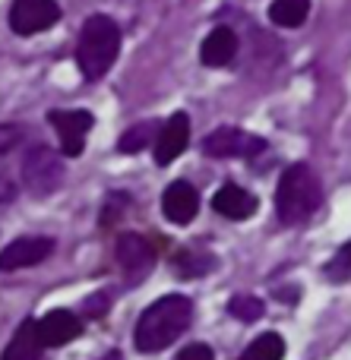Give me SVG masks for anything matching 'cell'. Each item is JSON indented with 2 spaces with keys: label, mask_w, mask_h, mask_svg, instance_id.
Returning a JSON list of instances; mask_svg holds the SVG:
<instances>
[{
  "label": "cell",
  "mask_w": 351,
  "mask_h": 360,
  "mask_svg": "<svg viewBox=\"0 0 351 360\" xmlns=\"http://www.w3.org/2000/svg\"><path fill=\"white\" fill-rule=\"evenodd\" d=\"M48 120L57 130V139H60V155L79 158L82 149H86L89 130H92V124H95L92 114L89 111H51Z\"/></svg>",
  "instance_id": "cell-8"
},
{
  "label": "cell",
  "mask_w": 351,
  "mask_h": 360,
  "mask_svg": "<svg viewBox=\"0 0 351 360\" xmlns=\"http://www.w3.org/2000/svg\"><path fill=\"white\" fill-rule=\"evenodd\" d=\"M257 205H260L257 196L247 193L244 186H238V184H225L212 196V209L219 212L222 218H228V221H244V218H250L253 212H257Z\"/></svg>",
  "instance_id": "cell-13"
},
{
  "label": "cell",
  "mask_w": 351,
  "mask_h": 360,
  "mask_svg": "<svg viewBox=\"0 0 351 360\" xmlns=\"http://www.w3.org/2000/svg\"><path fill=\"white\" fill-rule=\"evenodd\" d=\"M114 259H117L124 278L136 285V281L146 278V275L152 272V266H155V250H152V243L146 240L143 234H133V231H130V234H120L117 237Z\"/></svg>",
  "instance_id": "cell-6"
},
{
  "label": "cell",
  "mask_w": 351,
  "mask_h": 360,
  "mask_svg": "<svg viewBox=\"0 0 351 360\" xmlns=\"http://www.w3.org/2000/svg\"><path fill=\"white\" fill-rule=\"evenodd\" d=\"M238 54V35L228 25H215L200 44V60L206 67H228Z\"/></svg>",
  "instance_id": "cell-14"
},
{
  "label": "cell",
  "mask_w": 351,
  "mask_h": 360,
  "mask_svg": "<svg viewBox=\"0 0 351 360\" xmlns=\"http://www.w3.org/2000/svg\"><path fill=\"white\" fill-rule=\"evenodd\" d=\"M200 212V193L187 180H174L168 190L162 193V215L171 224H190Z\"/></svg>",
  "instance_id": "cell-11"
},
{
  "label": "cell",
  "mask_w": 351,
  "mask_h": 360,
  "mask_svg": "<svg viewBox=\"0 0 351 360\" xmlns=\"http://www.w3.org/2000/svg\"><path fill=\"white\" fill-rule=\"evenodd\" d=\"M42 351L44 345H42V335H38V323L35 319H23V326L10 338L0 360H42Z\"/></svg>",
  "instance_id": "cell-15"
},
{
  "label": "cell",
  "mask_w": 351,
  "mask_h": 360,
  "mask_svg": "<svg viewBox=\"0 0 351 360\" xmlns=\"http://www.w3.org/2000/svg\"><path fill=\"white\" fill-rule=\"evenodd\" d=\"M60 19L57 0H13L10 6V29L16 35H35Z\"/></svg>",
  "instance_id": "cell-7"
},
{
  "label": "cell",
  "mask_w": 351,
  "mask_h": 360,
  "mask_svg": "<svg viewBox=\"0 0 351 360\" xmlns=\"http://www.w3.org/2000/svg\"><path fill=\"white\" fill-rule=\"evenodd\" d=\"M323 202V186L314 168L304 162L285 168L276 186V215L282 224H304L317 215Z\"/></svg>",
  "instance_id": "cell-2"
},
{
  "label": "cell",
  "mask_w": 351,
  "mask_h": 360,
  "mask_svg": "<svg viewBox=\"0 0 351 360\" xmlns=\"http://www.w3.org/2000/svg\"><path fill=\"white\" fill-rule=\"evenodd\" d=\"M120 54V25L114 22L105 13H95L82 22L79 32V44H76V63H79V73L89 82L101 79L108 70L114 67Z\"/></svg>",
  "instance_id": "cell-3"
},
{
  "label": "cell",
  "mask_w": 351,
  "mask_h": 360,
  "mask_svg": "<svg viewBox=\"0 0 351 360\" xmlns=\"http://www.w3.org/2000/svg\"><path fill=\"white\" fill-rule=\"evenodd\" d=\"M282 357H285V338L279 332H263L257 342L247 345L238 360H282Z\"/></svg>",
  "instance_id": "cell-17"
},
{
  "label": "cell",
  "mask_w": 351,
  "mask_h": 360,
  "mask_svg": "<svg viewBox=\"0 0 351 360\" xmlns=\"http://www.w3.org/2000/svg\"><path fill=\"white\" fill-rule=\"evenodd\" d=\"M228 313L234 319H241V323H257L266 313V304L260 297H250V294H238V297L228 300Z\"/></svg>",
  "instance_id": "cell-19"
},
{
  "label": "cell",
  "mask_w": 351,
  "mask_h": 360,
  "mask_svg": "<svg viewBox=\"0 0 351 360\" xmlns=\"http://www.w3.org/2000/svg\"><path fill=\"white\" fill-rule=\"evenodd\" d=\"M158 130H162V127H158L155 120H146V124L130 127V130H127L124 136L117 139V149H120V152H127V155H133V152H143L149 143H155Z\"/></svg>",
  "instance_id": "cell-18"
},
{
  "label": "cell",
  "mask_w": 351,
  "mask_h": 360,
  "mask_svg": "<svg viewBox=\"0 0 351 360\" xmlns=\"http://www.w3.org/2000/svg\"><path fill=\"white\" fill-rule=\"evenodd\" d=\"M326 278L333 281H348L351 278V240H345L339 250H336V256L326 262Z\"/></svg>",
  "instance_id": "cell-20"
},
{
  "label": "cell",
  "mask_w": 351,
  "mask_h": 360,
  "mask_svg": "<svg viewBox=\"0 0 351 360\" xmlns=\"http://www.w3.org/2000/svg\"><path fill=\"white\" fill-rule=\"evenodd\" d=\"M38 335H42L44 348H60V345H70L82 335V319L70 310H51L38 323Z\"/></svg>",
  "instance_id": "cell-12"
},
{
  "label": "cell",
  "mask_w": 351,
  "mask_h": 360,
  "mask_svg": "<svg viewBox=\"0 0 351 360\" xmlns=\"http://www.w3.org/2000/svg\"><path fill=\"white\" fill-rule=\"evenodd\" d=\"M310 0H276L269 4V19L279 29H301L307 22Z\"/></svg>",
  "instance_id": "cell-16"
},
{
  "label": "cell",
  "mask_w": 351,
  "mask_h": 360,
  "mask_svg": "<svg viewBox=\"0 0 351 360\" xmlns=\"http://www.w3.org/2000/svg\"><path fill=\"white\" fill-rule=\"evenodd\" d=\"M203 152L209 158H253L266 152V139L241 130V127H219L203 139Z\"/></svg>",
  "instance_id": "cell-5"
},
{
  "label": "cell",
  "mask_w": 351,
  "mask_h": 360,
  "mask_svg": "<svg viewBox=\"0 0 351 360\" xmlns=\"http://www.w3.org/2000/svg\"><path fill=\"white\" fill-rule=\"evenodd\" d=\"M105 304H108L105 294H98V297H89L86 300V316H101V313H105Z\"/></svg>",
  "instance_id": "cell-24"
},
{
  "label": "cell",
  "mask_w": 351,
  "mask_h": 360,
  "mask_svg": "<svg viewBox=\"0 0 351 360\" xmlns=\"http://www.w3.org/2000/svg\"><path fill=\"white\" fill-rule=\"evenodd\" d=\"M174 269L181 275H203L212 269V256H200V253H177Z\"/></svg>",
  "instance_id": "cell-21"
},
{
  "label": "cell",
  "mask_w": 351,
  "mask_h": 360,
  "mask_svg": "<svg viewBox=\"0 0 351 360\" xmlns=\"http://www.w3.org/2000/svg\"><path fill=\"white\" fill-rule=\"evenodd\" d=\"M23 139V130L16 124H0V155L16 149V143Z\"/></svg>",
  "instance_id": "cell-22"
},
{
  "label": "cell",
  "mask_w": 351,
  "mask_h": 360,
  "mask_svg": "<svg viewBox=\"0 0 351 360\" xmlns=\"http://www.w3.org/2000/svg\"><path fill=\"white\" fill-rule=\"evenodd\" d=\"M193 323V300L184 294H168L158 297L155 304H149L143 310V316L136 319L133 329V345L143 354H155L165 351L168 345H174L177 338L187 332V326Z\"/></svg>",
  "instance_id": "cell-1"
},
{
  "label": "cell",
  "mask_w": 351,
  "mask_h": 360,
  "mask_svg": "<svg viewBox=\"0 0 351 360\" xmlns=\"http://www.w3.org/2000/svg\"><path fill=\"white\" fill-rule=\"evenodd\" d=\"M23 184L32 196H51L63 184V158L48 146L29 149L23 162Z\"/></svg>",
  "instance_id": "cell-4"
},
{
  "label": "cell",
  "mask_w": 351,
  "mask_h": 360,
  "mask_svg": "<svg viewBox=\"0 0 351 360\" xmlns=\"http://www.w3.org/2000/svg\"><path fill=\"white\" fill-rule=\"evenodd\" d=\"M187 143H190V117L184 111H177L165 120L155 136V165L168 168L171 162H177V155H184Z\"/></svg>",
  "instance_id": "cell-10"
},
{
  "label": "cell",
  "mask_w": 351,
  "mask_h": 360,
  "mask_svg": "<svg viewBox=\"0 0 351 360\" xmlns=\"http://www.w3.org/2000/svg\"><path fill=\"white\" fill-rule=\"evenodd\" d=\"M54 253V240L42 234H32V237H16L13 243H6L0 250V272H16V269H29L44 262L48 256Z\"/></svg>",
  "instance_id": "cell-9"
},
{
  "label": "cell",
  "mask_w": 351,
  "mask_h": 360,
  "mask_svg": "<svg viewBox=\"0 0 351 360\" xmlns=\"http://www.w3.org/2000/svg\"><path fill=\"white\" fill-rule=\"evenodd\" d=\"M101 360H124V357H120V351H108V354L101 357Z\"/></svg>",
  "instance_id": "cell-25"
},
{
  "label": "cell",
  "mask_w": 351,
  "mask_h": 360,
  "mask_svg": "<svg viewBox=\"0 0 351 360\" xmlns=\"http://www.w3.org/2000/svg\"><path fill=\"white\" fill-rule=\"evenodd\" d=\"M174 360H215V354H212V348H209V345L193 342V345H187V348H184Z\"/></svg>",
  "instance_id": "cell-23"
}]
</instances>
